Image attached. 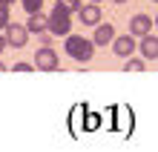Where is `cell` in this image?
I'll return each mask as SVG.
<instances>
[{"label": "cell", "mask_w": 158, "mask_h": 152, "mask_svg": "<svg viewBox=\"0 0 158 152\" xmlns=\"http://www.w3.org/2000/svg\"><path fill=\"white\" fill-rule=\"evenodd\" d=\"M92 52H95V40L81 35H66V55L72 60H92Z\"/></svg>", "instance_id": "obj_1"}, {"label": "cell", "mask_w": 158, "mask_h": 152, "mask_svg": "<svg viewBox=\"0 0 158 152\" xmlns=\"http://www.w3.org/2000/svg\"><path fill=\"white\" fill-rule=\"evenodd\" d=\"M49 32H52L55 37H66V35L72 32V12L55 6L52 14H49Z\"/></svg>", "instance_id": "obj_2"}, {"label": "cell", "mask_w": 158, "mask_h": 152, "mask_svg": "<svg viewBox=\"0 0 158 152\" xmlns=\"http://www.w3.org/2000/svg\"><path fill=\"white\" fill-rule=\"evenodd\" d=\"M35 66H38L40 72H55L58 69V52H55L52 46H40V49L35 52Z\"/></svg>", "instance_id": "obj_3"}, {"label": "cell", "mask_w": 158, "mask_h": 152, "mask_svg": "<svg viewBox=\"0 0 158 152\" xmlns=\"http://www.w3.org/2000/svg\"><path fill=\"white\" fill-rule=\"evenodd\" d=\"M3 32H6V40H9V46H15V49L26 46V40H29V29H26V26H20V23H9Z\"/></svg>", "instance_id": "obj_4"}, {"label": "cell", "mask_w": 158, "mask_h": 152, "mask_svg": "<svg viewBox=\"0 0 158 152\" xmlns=\"http://www.w3.org/2000/svg\"><path fill=\"white\" fill-rule=\"evenodd\" d=\"M135 35L132 32H129V35H121V37H115V40H112V52L118 55V58H129V55H132L135 52Z\"/></svg>", "instance_id": "obj_5"}, {"label": "cell", "mask_w": 158, "mask_h": 152, "mask_svg": "<svg viewBox=\"0 0 158 152\" xmlns=\"http://www.w3.org/2000/svg\"><path fill=\"white\" fill-rule=\"evenodd\" d=\"M129 32H132L135 37L150 35V32H152V20H150V14H135L132 20H129Z\"/></svg>", "instance_id": "obj_6"}, {"label": "cell", "mask_w": 158, "mask_h": 152, "mask_svg": "<svg viewBox=\"0 0 158 152\" xmlns=\"http://www.w3.org/2000/svg\"><path fill=\"white\" fill-rule=\"evenodd\" d=\"M92 40H95V46H106L115 40V29L112 23H98L95 26V35H92Z\"/></svg>", "instance_id": "obj_7"}, {"label": "cell", "mask_w": 158, "mask_h": 152, "mask_svg": "<svg viewBox=\"0 0 158 152\" xmlns=\"http://www.w3.org/2000/svg\"><path fill=\"white\" fill-rule=\"evenodd\" d=\"M26 29H29V35H40V32H49V17L35 12L29 14V20H26Z\"/></svg>", "instance_id": "obj_8"}, {"label": "cell", "mask_w": 158, "mask_h": 152, "mask_svg": "<svg viewBox=\"0 0 158 152\" xmlns=\"http://www.w3.org/2000/svg\"><path fill=\"white\" fill-rule=\"evenodd\" d=\"M138 49H141V58H144V60H155V58H158V37L144 35V37H141V46H138Z\"/></svg>", "instance_id": "obj_9"}, {"label": "cell", "mask_w": 158, "mask_h": 152, "mask_svg": "<svg viewBox=\"0 0 158 152\" xmlns=\"http://www.w3.org/2000/svg\"><path fill=\"white\" fill-rule=\"evenodd\" d=\"M81 23H86V26H98L101 23V9L98 3H89V6H81Z\"/></svg>", "instance_id": "obj_10"}, {"label": "cell", "mask_w": 158, "mask_h": 152, "mask_svg": "<svg viewBox=\"0 0 158 152\" xmlns=\"http://www.w3.org/2000/svg\"><path fill=\"white\" fill-rule=\"evenodd\" d=\"M55 6L66 9V12H72V14H78V12H81V0H55Z\"/></svg>", "instance_id": "obj_11"}, {"label": "cell", "mask_w": 158, "mask_h": 152, "mask_svg": "<svg viewBox=\"0 0 158 152\" xmlns=\"http://www.w3.org/2000/svg\"><path fill=\"white\" fill-rule=\"evenodd\" d=\"M9 23H12V17H9V3H6V0H0V32H3Z\"/></svg>", "instance_id": "obj_12"}, {"label": "cell", "mask_w": 158, "mask_h": 152, "mask_svg": "<svg viewBox=\"0 0 158 152\" xmlns=\"http://www.w3.org/2000/svg\"><path fill=\"white\" fill-rule=\"evenodd\" d=\"M23 9H26V14H35V12H40L43 9V0H20Z\"/></svg>", "instance_id": "obj_13"}, {"label": "cell", "mask_w": 158, "mask_h": 152, "mask_svg": "<svg viewBox=\"0 0 158 152\" xmlns=\"http://www.w3.org/2000/svg\"><path fill=\"white\" fill-rule=\"evenodd\" d=\"M124 69H127V72H144V60L132 58V60H127V63H124Z\"/></svg>", "instance_id": "obj_14"}, {"label": "cell", "mask_w": 158, "mask_h": 152, "mask_svg": "<svg viewBox=\"0 0 158 152\" xmlns=\"http://www.w3.org/2000/svg\"><path fill=\"white\" fill-rule=\"evenodd\" d=\"M32 69H38L35 63H15L12 66V72H32Z\"/></svg>", "instance_id": "obj_15"}, {"label": "cell", "mask_w": 158, "mask_h": 152, "mask_svg": "<svg viewBox=\"0 0 158 152\" xmlns=\"http://www.w3.org/2000/svg\"><path fill=\"white\" fill-rule=\"evenodd\" d=\"M52 37H55L52 32H40V35H38V40H40V46H49V43H52Z\"/></svg>", "instance_id": "obj_16"}, {"label": "cell", "mask_w": 158, "mask_h": 152, "mask_svg": "<svg viewBox=\"0 0 158 152\" xmlns=\"http://www.w3.org/2000/svg\"><path fill=\"white\" fill-rule=\"evenodd\" d=\"M6 46H9V40H6V35H0V52H3Z\"/></svg>", "instance_id": "obj_17"}, {"label": "cell", "mask_w": 158, "mask_h": 152, "mask_svg": "<svg viewBox=\"0 0 158 152\" xmlns=\"http://www.w3.org/2000/svg\"><path fill=\"white\" fill-rule=\"evenodd\" d=\"M0 72H6V63H3V60H0Z\"/></svg>", "instance_id": "obj_18"}, {"label": "cell", "mask_w": 158, "mask_h": 152, "mask_svg": "<svg viewBox=\"0 0 158 152\" xmlns=\"http://www.w3.org/2000/svg\"><path fill=\"white\" fill-rule=\"evenodd\" d=\"M6 3H9V6H12V3H15V0H6Z\"/></svg>", "instance_id": "obj_19"}, {"label": "cell", "mask_w": 158, "mask_h": 152, "mask_svg": "<svg viewBox=\"0 0 158 152\" xmlns=\"http://www.w3.org/2000/svg\"><path fill=\"white\" fill-rule=\"evenodd\" d=\"M115 3H127V0H115Z\"/></svg>", "instance_id": "obj_20"}, {"label": "cell", "mask_w": 158, "mask_h": 152, "mask_svg": "<svg viewBox=\"0 0 158 152\" xmlns=\"http://www.w3.org/2000/svg\"><path fill=\"white\" fill-rule=\"evenodd\" d=\"M89 3H101V0H89Z\"/></svg>", "instance_id": "obj_21"}, {"label": "cell", "mask_w": 158, "mask_h": 152, "mask_svg": "<svg viewBox=\"0 0 158 152\" xmlns=\"http://www.w3.org/2000/svg\"><path fill=\"white\" fill-rule=\"evenodd\" d=\"M155 26H158V17H155Z\"/></svg>", "instance_id": "obj_22"}, {"label": "cell", "mask_w": 158, "mask_h": 152, "mask_svg": "<svg viewBox=\"0 0 158 152\" xmlns=\"http://www.w3.org/2000/svg\"><path fill=\"white\" fill-rule=\"evenodd\" d=\"M155 3H158V0H155Z\"/></svg>", "instance_id": "obj_23"}]
</instances>
